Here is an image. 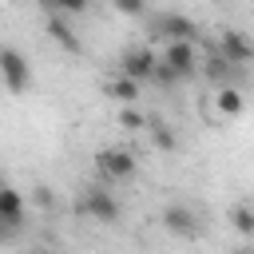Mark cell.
<instances>
[{
  "instance_id": "cell-6",
  "label": "cell",
  "mask_w": 254,
  "mask_h": 254,
  "mask_svg": "<svg viewBox=\"0 0 254 254\" xmlns=\"http://www.w3.org/2000/svg\"><path fill=\"white\" fill-rule=\"evenodd\" d=\"M95 167L107 175V179H131L135 175V155H127V151H119V147H107V151H99L95 155Z\"/></svg>"
},
{
  "instance_id": "cell-7",
  "label": "cell",
  "mask_w": 254,
  "mask_h": 254,
  "mask_svg": "<svg viewBox=\"0 0 254 254\" xmlns=\"http://www.w3.org/2000/svg\"><path fill=\"white\" fill-rule=\"evenodd\" d=\"M163 226H167L175 238H194V234H198V214H194L190 206H183V202H171V206L163 210Z\"/></svg>"
},
{
  "instance_id": "cell-1",
  "label": "cell",
  "mask_w": 254,
  "mask_h": 254,
  "mask_svg": "<svg viewBox=\"0 0 254 254\" xmlns=\"http://www.w3.org/2000/svg\"><path fill=\"white\" fill-rule=\"evenodd\" d=\"M151 36L155 40H198V24L190 20V16H183V12H163V16H155L151 20Z\"/></svg>"
},
{
  "instance_id": "cell-5",
  "label": "cell",
  "mask_w": 254,
  "mask_h": 254,
  "mask_svg": "<svg viewBox=\"0 0 254 254\" xmlns=\"http://www.w3.org/2000/svg\"><path fill=\"white\" fill-rule=\"evenodd\" d=\"M163 60H167L183 79H190V75L202 67V60H198V52H194V40H171L167 52H163Z\"/></svg>"
},
{
  "instance_id": "cell-11",
  "label": "cell",
  "mask_w": 254,
  "mask_h": 254,
  "mask_svg": "<svg viewBox=\"0 0 254 254\" xmlns=\"http://www.w3.org/2000/svg\"><path fill=\"white\" fill-rule=\"evenodd\" d=\"M234 67H238V64H234V60H226L222 52H218V56H210V60H202V75H206L214 87L230 83V79H234Z\"/></svg>"
},
{
  "instance_id": "cell-10",
  "label": "cell",
  "mask_w": 254,
  "mask_h": 254,
  "mask_svg": "<svg viewBox=\"0 0 254 254\" xmlns=\"http://www.w3.org/2000/svg\"><path fill=\"white\" fill-rule=\"evenodd\" d=\"M48 36H52V44H60L67 56H79V36L67 28L64 12H48Z\"/></svg>"
},
{
  "instance_id": "cell-8",
  "label": "cell",
  "mask_w": 254,
  "mask_h": 254,
  "mask_svg": "<svg viewBox=\"0 0 254 254\" xmlns=\"http://www.w3.org/2000/svg\"><path fill=\"white\" fill-rule=\"evenodd\" d=\"M0 222H4V238L12 234V230H20V222H24V198H20V190L16 187H0Z\"/></svg>"
},
{
  "instance_id": "cell-18",
  "label": "cell",
  "mask_w": 254,
  "mask_h": 254,
  "mask_svg": "<svg viewBox=\"0 0 254 254\" xmlns=\"http://www.w3.org/2000/svg\"><path fill=\"white\" fill-rule=\"evenodd\" d=\"M87 4H91V0H56V12H64V16H79V12H87Z\"/></svg>"
},
{
  "instance_id": "cell-19",
  "label": "cell",
  "mask_w": 254,
  "mask_h": 254,
  "mask_svg": "<svg viewBox=\"0 0 254 254\" xmlns=\"http://www.w3.org/2000/svg\"><path fill=\"white\" fill-rule=\"evenodd\" d=\"M119 123H123V127H127V131H135V127H143V123H147V119H143V115H139V111H131V107H123V111H119Z\"/></svg>"
},
{
  "instance_id": "cell-9",
  "label": "cell",
  "mask_w": 254,
  "mask_h": 254,
  "mask_svg": "<svg viewBox=\"0 0 254 254\" xmlns=\"http://www.w3.org/2000/svg\"><path fill=\"white\" fill-rule=\"evenodd\" d=\"M218 52H222L226 60H234V64H250V60H254V44H250L238 28H226V32H222Z\"/></svg>"
},
{
  "instance_id": "cell-2",
  "label": "cell",
  "mask_w": 254,
  "mask_h": 254,
  "mask_svg": "<svg viewBox=\"0 0 254 254\" xmlns=\"http://www.w3.org/2000/svg\"><path fill=\"white\" fill-rule=\"evenodd\" d=\"M0 71H4V87H8L12 95H20V91L32 83V64H28L16 48H4V52H0Z\"/></svg>"
},
{
  "instance_id": "cell-15",
  "label": "cell",
  "mask_w": 254,
  "mask_h": 254,
  "mask_svg": "<svg viewBox=\"0 0 254 254\" xmlns=\"http://www.w3.org/2000/svg\"><path fill=\"white\" fill-rule=\"evenodd\" d=\"M151 143H155L159 151H175V131H171L167 123H151Z\"/></svg>"
},
{
  "instance_id": "cell-14",
  "label": "cell",
  "mask_w": 254,
  "mask_h": 254,
  "mask_svg": "<svg viewBox=\"0 0 254 254\" xmlns=\"http://www.w3.org/2000/svg\"><path fill=\"white\" fill-rule=\"evenodd\" d=\"M111 99H119V103H135V99H139V79H131V75L119 71V79L111 83Z\"/></svg>"
},
{
  "instance_id": "cell-20",
  "label": "cell",
  "mask_w": 254,
  "mask_h": 254,
  "mask_svg": "<svg viewBox=\"0 0 254 254\" xmlns=\"http://www.w3.org/2000/svg\"><path fill=\"white\" fill-rule=\"evenodd\" d=\"M40 4H44V8H48V12H56V0H40Z\"/></svg>"
},
{
  "instance_id": "cell-12",
  "label": "cell",
  "mask_w": 254,
  "mask_h": 254,
  "mask_svg": "<svg viewBox=\"0 0 254 254\" xmlns=\"http://www.w3.org/2000/svg\"><path fill=\"white\" fill-rule=\"evenodd\" d=\"M214 103H218L222 115H242V107H246V99H242V91H238L234 83H222L218 95H214Z\"/></svg>"
},
{
  "instance_id": "cell-16",
  "label": "cell",
  "mask_w": 254,
  "mask_h": 254,
  "mask_svg": "<svg viewBox=\"0 0 254 254\" xmlns=\"http://www.w3.org/2000/svg\"><path fill=\"white\" fill-rule=\"evenodd\" d=\"M111 8L123 12V16H143L147 12V0H111Z\"/></svg>"
},
{
  "instance_id": "cell-17",
  "label": "cell",
  "mask_w": 254,
  "mask_h": 254,
  "mask_svg": "<svg viewBox=\"0 0 254 254\" xmlns=\"http://www.w3.org/2000/svg\"><path fill=\"white\" fill-rule=\"evenodd\" d=\"M32 202H36V206H44V210H48V206H56L52 187H44V183H40V187H32Z\"/></svg>"
},
{
  "instance_id": "cell-4",
  "label": "cell",
  "mask_w": 254,
  "mask_h": 254,
  "mask_svg": "<svg viewBox=\"0 0 254 254\" xmlns=\"http://www.w3.org/2000/svg\"><path fill=\"white\" fill-rule=\"evenodd\" d=\"M155 67H159V56H155L151 48H127V52L119 56V71L131 75V79H139V83H147V79L155 75Z\"/></svg>"
},
{
  "instance_id": "cell-3",
  "label": "cell",
  "mask_w": 254,
  "mask_h": 254,
  "mask_svg": "<svg viewBox=\"0 0 254 254\" xmlns=\"http://www.w3.org/2000/svg\"><path fill=\"white\" fill-rule=\"evenodd\" d=\"M79 210L91 214L95 222H115V218H119V202H115V194L103 190V187H87L83 198H79Z\"/></svg>"
},
{
  "instance_id": "cell-13",
  "label": "cell",
  "mask_w": 254,
  "mask_h": 254,
  "mask_svg": "<svg viewBox=\"0 0 254 254\" xmlns=\"http://www.w3.org/2000/svg\"><path fill=\"white\" fill-rule=\"evenodd\" d=\"M230 222H234L238 234L254 238V202H234V206H230Z\"/></svg>"
}]
</instances>
